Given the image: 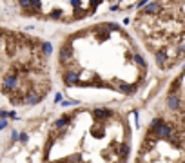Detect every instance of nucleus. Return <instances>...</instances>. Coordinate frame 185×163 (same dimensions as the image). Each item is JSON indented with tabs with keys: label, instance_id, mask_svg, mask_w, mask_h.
Wrapping results in <instances>:
<instances>
[{
	"label": "nucleus",
	"instance_id": "obj_4",
	"mask_svg": "<svg viewBox=\"0 0 185 163\" xmlns=\"http://www.w3.org/2000/svg\"><path fill=\"white\" fill-rule=\"evenodd\" d=\"M132 58H134V62H136L138 65H142V67H145V60H144V56H142V55H138V53H136V55H134Z\"/></svg>",
	"mask_w": 185,
	"mask_h": 163
},
{
	"label": "nucleus",
	"instance_id": "obj_6",
	"mask_svg": "<svg viewBox=\"0 0 185 163\" xmlns=\"http://www.w3.org/2000/svg\"><path fill=\"white\" fill-rule=\"evenodd\" d=\"M51 16H53V18H60V16H62V11H60V9H56V11H53V13H51Z\"/></svg>",
	"mask_w": 185,
	"mask_h": 163
},
{
	"label": "nucleus",
	"instance_id": "obj_2",
	"mask_svg": "<svg viewBox=\"0 0 185 163\" xmlns=\"http://www.w3.org/2000/svg\"><path fill=\"white\" fill-rule=\"evenodd\" d=\"M73 58V45L71 44H65L64 47L60 49V55H58V60H60V63H67L69 60Z\"/></svg>",
	"mask_w": 185,
	"mask_h": 163
},
{
	"label": "nucleus",
	"instance_id": "obj_1",
	"mask_svg": "<svg viewBox=\"0 0 185 163\" xmlns=\"http://www.w3.org/2000/svg\"><path fill=\"white\" fill-rule=\"evenodd\" d=\"M78 82H80V73L76 71V69H69V71L64 74V83L69 85V87L78 85Z\"/></svg>",
	"mask_w": 185,
	"mask_h": 163
},
{
	"label": "nucleus",
	"instance_id": "obj_3",
	"mask_svg": "<svg viewBox=\"0 0 185 163\" xmlns=\"http://www.w3.org/2000/svg\"><path fill=\"white\" fill-rule=\"evenodd\" d=\"M158 11H160V4H158V2H151L149 6L144 7V15H154V13H158Z\"/></svg>",
	"mask_w": 185,
	"mask_h": 163
},
{
	"label": "nucleus",
	"instance_id": "obj_5",
	"mask_svg": "<svg viewBox=\"0 0 185 163\" xmlns=\"http://www.w3.org/2000/svg\"><path fill=\"white\" fill-rule=\"evenodd\" d=\"M18 4H20L22 7H26V9H29V7H31V0H18Z\"/></svg>",
	"mask_w": 185,
	"mask_h": 163
},
{
	"label": "nucleus",
	"instance_id": "obj_7",
	"mask_svg": "<svg viewBox=\"0 0 185 163\" xmlns=\"http://www.w3.org/2000/svg\"><path fill=\"white\" fill-rule=\"evenodd\" d=\"M6 125H7V122H6V120H2V122H0V129H4Z\"/></svg>",
	"mask_w": 185,
	"mask_h": 163
}]
</instances>
